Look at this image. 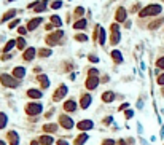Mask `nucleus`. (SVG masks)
Instances as JSON below:
<instances>
[{"mask_svg":"<svg viewBox=\"0 0 164 145\" xmlns=\"http://www.w3.org/2000/svg\"><path fill=\"white\" fill-rule=\"evenodd\" d=\"M38 142H40L41 145H51V143L54 142V139H53L51 136H46V134H45V136H41L40 139H38Z\"/></svg>","mask_w":164,"mask_h":145,"instance_id":"2eb2a0df","label":"nucleus"},{"mask_svg":"<svg viewBox=\"0 0 164 145\" xmlns=\"http://www.w3.org/2000/svg\"><path fill=\"white\" fill-rule=\"evenodd\" d=\"M112 32L115 34V32H119V26L118 24H112Z\"/></svg>","mask_w":164,"mask_h":145,"instance_id":"a19ab883","label":"nucleus"},{"mask_svg":"<svg viewBox=\"0 0 164 145\" xmlns=\"http://www.w3.org/2000/svg\"><path fill=\"white\" fill-rule=\"evenodd\" d=\"M13 46H16V40H10L8 43L5 45V48H3V53H8L10 50H13Z\"/></svg>","mask_w":164,"mask_h":145,"instance_id":"a878e982","label":"nucleus"},{"mask_svg":"<svg viewBox=\"0 0 164 145\" xmlns=\"http://www.w3.org/2000/svg\"><path fill=\"white\" fill-rule=\"evenodd\" d=\"M58 145H69V142H67V140H59Z\"/></svg>","mask_w":164,"mask_h":145,"instance_id":"49530a36","label":"nucleus"},{"mask_svg":"<svg viewBox=\"0 0 164 145\" xmlns=\"http://www.w3.org/2000/svg\"><path fill=\"white\" fill-rule=\"evenodd\" d=\"M83 13H84V8H81V6H78V8L75 10V15L77 16H83Z\"/></svg>","mask_w":164,"mask_h":145,"instance_id":"e433bc0d","label":"nucleus"},{"mask_svg":"<svg viewBox=\"0 0 164 145\" xmlns=\"http://www.w3.org/2000/svg\"><path fill=\"white\" fill-rule=\"evenodd\" d=\"M13 16H16V10H10L8 13H5V15H3V18L0 19V23H5V21H8V19H11Z\"/></svg>","mask_w":164,"mask_h":145,"instance_id":"5701e85b","label":"nucleus"},{"mask_svg":"<svg viewBox=\"0 0 164 145\" xmlns=\"http://www.w3.org/2000/svg\"><path fill=\"white\" fill-rule=\"evenodd\" d=\"M59 123H61L66 129H72V128H73V121H72V118H70V116H67V115H61Z\"/></svg>","mask_w":164,"mask_h":145,"instance_id":"423d86ee","label":"nucleus"},{"mask_svg":"<svg viewBox=\"0 0 164 145\" xmlns=\"http://www.w3.org/2000/svg\"><path fill=\"white\" fill-rule=\"evenodd\" d=\"M0 81H2L3 86H8V88H18L19 86V81L15 78V77H10V75H0Z\"/></svg>","mask_w":164,"mask_h":145,"instance_id":"f03ea898","label":"nucleus"},{"mask_svg":"<svg viewBox=\"0 0 164 145\" xmlns=\"http://www.w3.org/2000/svg\"><path fill=\"white\" fill-rule=\"evenodd\" d=\"M105 38H107V34H105V29H102V27H101V32H99V43H101L102 46L105 45Z\"/></svg>","mask_w":164,"mask_h":145,"instance_id":"393cba45","label":"nucleus"},{"mask_svg":"<svg viewBox=\"0 0 164 145\" xmlns=\"http://www.w3.org/2000/svg\"><path fill=\"white\" fill-rule=\"evenodd\" d=\"M51 23H53L54 26H58V27H61V24H62V23H61V18H59V16H56V15H53V16H51Z\"/></svg>","mask_w":164,"mask_h":145,"instance_id":"7c9ffc66","label":"nucleus"},{"mask_svg":"<svg viewBox=\"0 0 164 145\" xmlns=\"http://www.w3.org/2000/svg\"><path fill=\"white\" fill-rule=\"evenodd\" d=\"M67 91H69V89H67V86H66V85H61L58 89H56V93L53 94V101H54V102L61 101V99L64 97V96L67 94Z\"/></svg>","mask_w":164,"mask_h":145,"instance_id":"20e7f679","label":"nucleus"},{"mask_svg":"<svg viewBox=\"0 0 164 145\" xmlns=\"http://www.w3.org/2000/svg\"><path fill=\"white\" fill-rule=\"evenodd\" d=\"M91 101H92V99H91L89 94H83V96H81V101H80V107H81V108H88L89 104H91Z\"/></svg>","mask_w":164,"mask_h":145,"instance_id":"f8f14e48","label":"nucleus"},{"mask_svg":"<svg viewBox=\"0 0 164 145\" xmlns=\"http://www.w3.org/2000/svg\"><path fill=\"white\" fill-rule=\"evenodd\" d=\"M64 110H66V112H75V110H77V102L75 101L64 102Z\"/></svg>","mask_w":164,"mask_h":145,"instance_id":"ddd939ff","label":"nucleus"},{"mask_svg":"<svg viewBox=\"0 0 164 145\" xmlns=\"http://www.w3.org/2000/svg\"><path fill=\"white\" fill-rule=\"evenodd\" d=\"M156 67H158V69H164V58H159L158 61H156Z\"/></svg>","mask_w":164,"mask_h":145,"instance_id":"72a5a7b5","label":"nucleus"},{"mask_svg":"<svg viewBox=\"0 0 164 145\" xmlns=\"http://www.w3.org/2000/svg\"><path fill=\"white\" fill-rule=\"evenodd\" d=\"M161 5H148L145 8H142V11L139 13L140 18H145V16H156L161 13Z\"/></svg>","mask_w":164,"mask_h":145,"instance_id":"f257e3e1","label":"nucleus"},{"mask_svg":"<svg viewBox=\"0 0 164 145\" xmlns=\"http://www.w3.org/2000/svg\"><path fill=\"white\" fill-rule=\"evenodd\" d=\"M92 126H94V123H92L91 120H81L80 123L77 124V128L80 131H88V129H92Z\"/></svg>","mask_w":164,"mask_h":145,"instance_id":"6e6552de","label":"nucleus"},{"mask_svg":"<svg viewBox=\"0 0 164 145\" xmlns=\"http://www.w3.org/2000/svg\"><path fill=\"white\" fill-rule=\"evenodd\" d=\"M51 50H48V48H43V50H40L38 51V56L40 58H48V56H51Z\"/></svg>","mask_w":164,"mask_h":145,"instance_id":"bb28decb","label":"nucleus"},{"mask_svg":"<svg viewBox=\"0 0 164 145\" xmlns=\"http://www.w3.org/2000/svg\"><path fill=\"white\" fill-rule=\"evenodd\" d=\"M0 145H6V143H5L3 140H0Z\"/></svg>","mask_w":164,"mask_h":145,"instance_id":"603ef678","label":"nucleus"},{"mask_svg":"<svg viewBox=\"0 0 164 145\" xmlns=\"http://www.w3.org/2000/svg\"><path fill=\"white\" fill-rule=\"evenodd\" d=\"M113 99H115V93H112V91H107L102 94V101L104 102H112Z\"/></svg>","mask_w":164,"mask_h":145,"instance_id":"412c9836","label":"nucleus"},{"mask_svg":"<svg viewBox=\"0 0 164 145\" xmlns=\"http://www.w3.org/2000/svg\"><path fill=\"white\" fill-rule=\"evenodd\" d=\"M102 145H115V142H113L112 139H107V140H104V143Z\"/></svg>","mask_w":164,"mask_h":145,"instance_id":"37998d69","label":"nucleus"},{"mask_svg":"<svg viewBox=\"0 0 164 145\" xmlns=\"http://www.w3.org/2000/svg\"><path fill=\"white\" fill-rule=\"evenodd\" d=\"M112 58H113V61H115V62H118V64L123 62V54H121L119 51H116V50L112 51Z\"/></svg>","mask_w":164,"mask_h":145,"instance_id":"aec40b11","label":"nucleus"},{"mask_svg":"<svg viewBox=\"0 0 164 145\" xmlns=\"http://www.w3.org/2000/svg\"><path fill=\"white\" fill-rule=\"evenodd\" d=\"M43 131L45 133H56L58 131V124H54V123H48L43 126Z\"/></svg>","mask_w":164,"mask_h":145,"instance_id":"a211bd4d","label":"nucleus"},{"mask_svg":"<svg viewBox=\"0 0 164 145\" xmlns=\"http://www.w3.org/2000/svg\"><path fill=\"white\" fill-rule=\"evenodd\" d=\"M27 96H29L30 99H41V91H38V89H29Z\"/></svg>","mask_w":164,"mask_h":145,"instance_id":"dca6fc26","label":"nucleus"},{"mask_svg":"<svg viewBox=\"0 0 164 145\" xmlns=\"http://www.w3.org/2000/svg\"><path fill=\"white\" fill-rule=\"evenodd\" d=\"M84 27H86V19H78L77 23L73 24V29H84Z\"/></svg>","mask_w":164,"mask_h":145,"instance_id":"b1692460","label":"nucleus"},{"mask_svg":"<svg viewBox=\"0 0 164 145\" xmlns=\"http://www.w3.org/2000/svg\"><path fill=\"white\" fill-rule=\"evenodd\" d=\"M104 123H112V116H109V118H105Z\"/></svg>","mask_w":164,"mask_h":145,"instance_id":"09e8293b","label":"nucleus"},{"mask_svg":"<svg viewBox=\"0 0 164 145\" xmlns=\"http://www.w3.org/2000/svg\"><path fill=\"white\" fill-rule=\"evenodd\" d=\"M127 107H129V104H123V105L119 107V110H124V108H127Z\"/></svg>","mask_w":164,"mask_h":145,"instance_id":"de8ad7c7","label":"nucleus"},{"mask_svg":"<svg viewBox=\"0 0 164 145\" xmlns=\"http://www.w3.org/2000/svg\"><path fill=\"white\" fill-rule=\"evenodd\" d=\"M75 40L77 41H88V37L84 34H78V35H75Z\"/></svg>","mask_w":164,"mask_h":145,"instance_id":"473e14b6","label":"nucleus"},{"mask_svg":"<svg viewBox=\"0 0 164 145\" xmlns=\"http://www.w3.org/2000/svg\"><path fill=\"white\" fill-rule=\"evenodd\" d=\"M89 61L91 62H99V58L96 56V54H89Z\"/></svg>","mask_w":164,"mask_h":145,"instance_id":"58836bf2","label":"nucleus"},{"mask_svg":"<svg viewBox=\"0 0 164 145\" xmlns=\"http://www.w3.org/2000/svg\"><path fill=\"white\" fill-rule=\"evenodd\" d=\"M99 72L96 70V69H91V70H89V75H97Z\"/></svg>","mask_w":164,"mask_h":145,"instance_id":"a18cd8bd","label":"nucleus"},{"mask_svg":"<svg viewBox=\"0 0 164 145\" xmlns=\"http://www.w3.org/2000/svg\"><path fill=\"white\" fill-rule=\"evenodd\" d=\"M43 23V19L41 18H34V19H30L29 23H27V30H34V29H37V27Z\"/></svg>","mask_w":164,"mask_h":145,"instance_id":"1a4fd4ad","label":"nucleus"},{"mask_svg":"<svg viewBox=\"0 0 164 145\" xmlns=\"http://www.w3.org/2000/svg\"><path fill=\"white\" fill-rule=\"evenodd\" d=\"M132 116H134V112H132V110L129 108V110L126 112V118H132Z\"/></svg>","mask_w":164,"mask_h":145,"instance_id":"79ce46f5","label":"nucleus"},{"mask_svg":"<svg viewBox=\"0 0 164 145\" xmlns=\"http://www.w3.org/2000/svg\"><path fill=\"white\" fill-rule=\"evenodd\" d=\"M34 56H35V48H29V50H26L23 58H24V61H32Z\"/></svg>","mask_w":164,"mask_h":145,"instance_id":"f3484780","label":"nucleus"},{"mask_svg":"<svg viewBox=\"0 0 164 145\" xmlns=\"http://www.w3.org/2000/svg\"><path fill=\"white\" fill-rule=\"evenodd\" d=\"M86 140H88V134L83 133V134H80V136H78L77 139H75V145H83Z\"/></svg>","mask_w":164,"mask_h":145,"instance_id":"4be33fe9","label":"nucleus"},{"mask_svg":"<svg viewBox=\"0 0 164 145\" xmlns=\"http://www.w3.org/2000/svg\"><path fill=\"white\" fill-rule=\"evenodd\" d=\"M162 2H164V0H162Z\"/></svg>","mask_w":164,"mask_h":145,"instance_id":"864d4df0","label":"nucleus"},{"mask_svg":"<svg viewBox=\"0 0 164 145\" xmlns=\"http://www.w3.org/2000/svg\"><path fill=\"white\" fill-rule=\"evenodd\" d=\"M119 38H121L119 32H115V34L112 35V45H116V43H119Z\"/></svg>","mask_w":164,"mask_h":145,"instance_id":"c756f323","label":"nucleus"},{"mask_svg":"<svg viewBox=\"0 0 164 145\" xmlns=\"http://www.w3.org/2000/svg\"><path fill=\"white\" fill-rule=\"evenodd\" d=\"M162 23V19H158V21H155L153 24H150V29H156V27H158L159 24Z\"/></svg>","mask_w":164,"mask_h":145,"instance_id":"c9c22d12","label":"nucleus"},{"mask_svg":"<svg viewBox=\"0 0 164 145\" xmlns=\"http://www.w3.org/2000/svg\"><path fill=\"white\" fill-rule=\"evenodd\" d=\"M16 46L19 48V50H24V48H26V40L24 38H18L16 40Z\"/></svg>","mask_w":164,"mask_h":145,"instance_id":"2f4dec72","label":"nucleus"},{"mask_svg":"<svg viewBox=\"0 0 164 145\" xmlns=\"http://www.w3.org/2000/svg\"><path fill=\"white\" fill-rule=\"evenodd\" d=\"M24 75H26V69L24 67H15L13 69V77H15L16 80L24 78Z\"/></svg>","mask_w":164,"mask_h":145,"instance_id":"9b49d317","label":"nucleus"},{"mask_svg":"<svg viewBox=\"0 0 164 145\" xmlns=\"http://www.w3.org/2000/svg\"><path fill=\"white\" fill-rule=\"evenodd\" d=\"M45 8H46V0H43V2H38V5L35 6V11L41 13V11H45Z\"/></svg>","mask_w":164,"mask_h":145,"instance_id":"cd10ccee","label":"nucleus"},{"mask_svg":"<svg viewBox=\"0 0 164 145\" xmlns=\"http://www.w3.org/2000/svg\"><path fill=\"white\" fill-rule=\"evenodd\" d=\"M30 145H40V143H38V142H35V140H34V142H32Z\"/></svg>","mask_w":164,"mask_h":145,"instance_id":"3c124183","label":"nucleus"},{"mask_svg":"<svg viewBox=\"0 0 164 145\" xmlns=\"http://www.w3.org/2000/svg\"><path fill=\"white\" fill-rule=\"evenodd\" d=\"M126 8H123V6H119V8L116 10V15H115V19L118 21V23H124L126 21Z\"/></svg>","mask_w":164,"mask_h":145,"instance_id":"9d476101","label":"nucleus"},{"mask_svg":"<svg viewBox=\"0 0 164 145\" xmlns=\"http://www.w3.org/2000/svg\"><path fill=\"white\" fill-rule=\"evenodd\" d=\"M41 110H43L41 104H27L26 105V112L29 115H38V113H41Z\"/></svg>","mask_w":164,"mask_h":145,"instance_id":"7ed1b4c3","label":"nucleus"},{"mask_svg":"<svg viewBox=\"0 0 164 145\" xmlns=\"http://www.w3.org/2000/svg\"><path fill=\"white\" fill-rule=\"evenodd\" d=\"M6 121H8V118H6L5 113H0V129H3L6 126Z\"/></svg>","mask_w":164,"mask_h":145,"instance_id":"c85d7f7f","label":"nucleus"},{"mask_svg":"<svg viewBox=\"0 0 164 145\" xmlns=\"http://www.w3.org/2000/svg\"><path fill=\"white\" fill-rule=\"evenodd\" d=\"M61 6H62V2H59V0H56V2L51 3V8H53V10H54V8H61Z\"/></svg>","mask_w":164,"mask_h":145,"instance_id":"f704fd0d","label":"nucleus"},{"mask_svg":"<svg viewBox=\"0 0 164 145\" xmlns=\"http://www.w3.org/2000/svg\"><path fill=\"white\" fill-rule=\"evenodd\" d=\"M38 81H40V85H41V88H43V89L49 88V81H48V77H46V75L41 73L40 77H38Z\"/></svg>","mask_w":164,"mask_h":145,"instance_id":"6ab92c4d","label":"nucleus"},{"mask_svg":"<svg viewBox=\"0 0 164 145\" xmlns=\"http://www.w3.org/2000/svg\"><path fill=\"white\" fill-rule=\"evenodd\" d=\"M118 143H119V145H126V143H124V140H119Z\"/></svg>","mask_w":164,"mask_h":145,"instance_id":"8fccbe9b","label":"nucleus"},{"mask_svg":"<svg viewBox=\"0 0 164 145\" xmlns=\"http://www.w3.org/2000/svg\"><path fill=\"white\" fill-rule=\"evenodd\" d=\"M8 139H10L11 145H18L19 143V136H18V133H15V131H10L8 133Z\"/></svg>","mask_w":164,"mask_h":145,"instance_id":"4468645a","label":"nucleus"},{"mask_svg":"<svg viewBox=\"0 0 164 145\" xmlns=\"http://www.w3.org/2000/svg\"><path fill=\"white\" fill-rule=\"evenodd\" d=\"M99 85V78H97V75H89L88 80H86V88L88 89H96Z\"/></svg>","mask_w":164,"mask_h":145,"instance_id":"0eeeda50","label":"nucleus"},{"mask_svg":"<svg viewBox=\"0 0 164 145\" xmlns=\"http://www.w3.org/2000/svg\"><path fill=\"white\" fill-rule=\"evenodd\" d=\"M158 85H159V86H162V85H164V73L158 77Z\"/></svg>","mask_w":164,"mask_h":145,"instance_id":"ea45409f","label":"nucleus"},{"mask_svg":"<svg viewBox=\"0 0 164 145\" xmlns=\"http://www.w3.org/2000/svg\"><path fill=\"white\" fill-rule=\"evenodd\" d=\"M19 24V19H15V21H11L10 23V29H15V27Z\"/></svg>","mask_w":164,"mask_h":145,"instance_id":"4c0bfd02","label":"nucleus"},{"mask_svg":"<svg viewBox=\"0 0 164 145\" xmlns=\"http://www.w3.org/2000/svg\"><path fill=\"white\" fill-rule=\"evenodd\" d=\"M62 35H64V32H62V30L54 32V34H51V35H48L46 43H48V45H56V43L59 41V38H62Z\"/></svg>","mask_w":164,"mask_h":145,"instance_id":"39448f33","label":"nucleus"},{"mask_svg":"<svg viewBox=\"0 0 164 145\" xmlns=\"http://www.w3.org/2000/svg\"><path fill=\"white\" fill-rule=\"evenodd\" d=\"M26 32H27V29H24V27H19V34H21V35H24Z\"/></svg>","mask_w":164,"mask_h":145,"instance_id":"c03bdc74","label":"nucleus"}]
</instances>
